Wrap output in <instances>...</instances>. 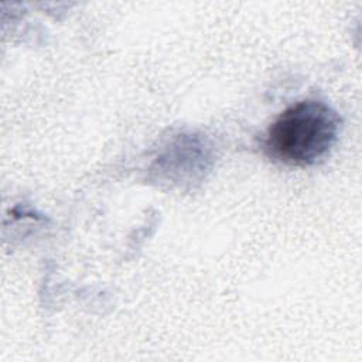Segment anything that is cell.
<instances>
[{
    "label": "cell",
    "mask_w": 362,
    "mask_h": 362,
    "mask_svg": "<svg viewBox=\"0 0 362 362\" xmlns=\"http://www.w3.org/2000/svg\"><path fill=\"white\" fill-rule=\"evenodd\" d=\"M341 119L324 102L303 100L281 112L270 124L264 147L287 165H311L325 157L337 141Z\"/></svg>",
    "instance_id": "obj_1"
}]
</instances>
